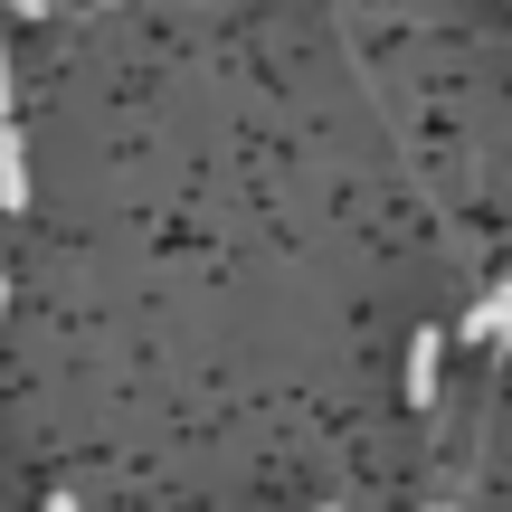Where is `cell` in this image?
<instances>
[{
  "mask_svg": "<svg viewBox=\"0 0 512 512\" xmlns=\"http://www.w3.org/2000/svg\"><path fill=\"white\" fill-rule=\"evenodd\" d=\"M408 399H437V332H418V342H408Z\"/></svg>",
  "mask_w": 512,
  "mask_h": 512,
  "instance_id": "7a4b0ae2",
  "label": "cell"
},
{
  "mask_svg": "<svg viewBox=\"0 0 512 512\" xmlns=\"http://www.w3.org/2000/svg\"><path fill=\"white\" fill-rule=\"evenodd\" d=\"M48 512H76V494H48Z\"/></svg>",
  "mask_w": 512,
  "mask_h": 512,
  "instance_id": "8992f818",
  "label": "cell"
},
{
  "mask_svg": "<svg viewBox=\"0 0 512 512\" xmlns=\"http://www.w3.org/2000/svg\"><path fill=\"white\" fill-rule=\"evenodd\" d=\"M484 313H494V342H512V285H503V294H484Z\"/></svg>",
  "mask_w": 512,
  "mask_h": 512,
  "instance_id": "3957f363",
  "label": "cell"
},
{
  "mask_svg": "<svg viewBox=\"0 0 512 512\" xmlns=\"http://www.w3.org/2000/svg\"><path fill=\"white\" fill-rule=\"evenodd\" d=\"M0 10H19V19H38V0H0Z\"/></svg>",
  "mask_w": 512,
  "mask_h": 512,
  "instance_id": "5b68a950",
  "label": "cell"
},
{
  "mask_svg": "<svg viewBox=\"0 0 512 512\" xmlns=\"http://www.w3.org/2000/svg\"><path fill=\"white\" fill-rule=\"evenodd\" d=\"M0 209H29V162H19V124H0Z\"/></svg>",
  "mask_w": 512,
  "mask_h": 512,
  "instance_id": "6da1fadb",
  "label": "cell"
},
{
  "mask_svg": "<svg viewBox=\"0 0 512 512\" xmlns=\"http://www.w3.org/2000/svg\"><path fill=\"white\" fill-rule=\"evenodd\" d=\"M0 124H10V48H0Z\"/></svg>",
  "mask_w": 512,
  "mask_h": 512,
  "instance_id": "277c9868",
  "label": "cell"
},
{
  "mask_svg": "<svg viewBox=\"0 0 512 512\" xmlns=\"http://www.w3.org/2000/svg\"><path fill=\"white\" fill-rule=\"evenodd\" d=\"M0 304H10V285H0Z\"/></svg>",
  "mask_w": 512,
  "mask_h": 512,
  "instance_id": "52a82bcc",
  "label": "cell"
}]
</instances>
